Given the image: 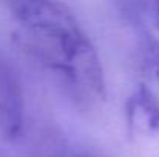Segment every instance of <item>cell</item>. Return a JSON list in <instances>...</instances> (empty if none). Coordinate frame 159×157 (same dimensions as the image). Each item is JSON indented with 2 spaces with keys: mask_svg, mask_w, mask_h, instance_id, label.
<instances>
[{
  "mask_svg": "<svg viewBox=\"0 0 159 157\" xmlns=\"http://www.w3.org/2000/svg\"><path fill=\"white\" fill-rule=\"evenodd\" d=\"M128 119L141 131L159 134V100L147 88H139L130 99Z\"/></svg>",
  "mask_w": 159,
  "mask_h": 157,
  "instance_id": "3",
  "label": "cell"
},
{
  "mask_svg": "<svg viewBox=\"0 0 159 157\" xmlns=\"http://www.w3.org/2000/svg\"><path fill=\"white\" fill-rule=\"evenodd\" d=\"M150 9H152V14H153V19H155L156 25L159 26V0H152Z\"/></svg>",
  "mask_w": 159,
  "mask_h": 157,
  "instance_id": "5",
  "label": "cell"
},
{
  "mask_svg": "<svg viewBox=\"0 0 159 157\" xmlns=\"http://www.w3.org/2000/svg\"><path fill=\"white\" fill-rule=\"evenodd\" d=\"M25 103L16 71L0 59V134L5 140H17L23 131Z\"/></svg>",
  "mask_w": 159,
  "mask_h": 157,
  "instance_id": "2",
  "label": "cell"
},
{
  "mask_svg": "<svg viewBox=\"0 0 159 157\" xmlns=\"http://www.w3.org/2000/svg\"><path fill=\"white\" fill-rule=\"evenodd\" d=\"M147 50H148V63H150L153 72L159 77V42L148 43Z\"/></svg>",
  "mask_w": 159,
  "mask_h": 157,
  "instance_id": "4",
  "label": "cell"
},
{
  "mask_svg": "<svg viewBox=\"0 0 159 157\" xmlns=\"http://www.w3.org/2000/svg\"><path fill=\"white\" fill-rule=\"evenodd\" d=\"M14 12L33 37V52L73 83L102 97L105 93L99 57L74 15L56 0H17Z\"/></svg>",
  "mask_w": 159,
  "mask_h": 157,
  "instance_id": "1",
  "label": "cell"
}]
</instances>
